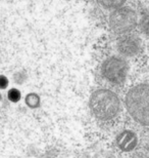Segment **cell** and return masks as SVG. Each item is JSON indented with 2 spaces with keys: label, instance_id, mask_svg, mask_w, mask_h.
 I'll return each mask as SVG.
<instances>
[{
  "label": "cell",
  "instance_id": "3",
  "mask_svg": "<svg viewBox=\"0 0 149 158\" xmlns=\"http://www.w3.org/2000/svg\"><path fill=\"white\" fill-rule=\"evenodd\" d=\"M138 23L136 12L130 7L122 6L109 15V27L116 34H127L134 30Z\"/></svg>",
  "mask_w": 149,
  "mask_h": 158
},
{
  "label": "cell",
  "instance_id": "5",
  "mask_svg": "<svg viewBox=\"0 0 149 158\" xmlns=\"http://www.w3.org/2000/svg\"><path fill=\"white\" fill-rule=\"evenodd\" d=\"M118 49L120 55L125 56H133L140 52V39L133 35H125L119 40Z\"/></svg>",
  "mask_w": 149,
  "mask_h": 158
},
{
  "label": "cell",
  "instance_id": "6",
  "mask_svg": "<svg viewBox=\"0 0 149 158\" xmlns=\"http://www.w3.org/2000/svg\"><path fill=\"white\" fill-rule=\"evenodd\" d=\"M119 147L124 151H131L137 145V137L130 131H124L116 139Z\"/></svg>",
  "mask_w": 149,
  "mask_h": 158
},
{
  "label": "cell",
  "instance_id": "9",
  "mask_svg": "<svg viewBox=\"0 0 149 158\" xmlns=\"http://www.w3.org/2000/svg\"><path fill=\"white\" fill-rule=\"evenodd\" d=\"M141 30L145 33H149V14L144 15L141 19Z\"/></svg>",
  "mask_w": 149,
  "mask_h": 158
},
{
  "label": "cell",
  "instance_id": "7",
  "mask_svg": "<svg viewBox=\"0 0 149 158\" xmlns=\"http://www.w3.org/2000/svg\"><path fill=\"white\" fill-rule=\"evenodd\" d=\"M126 1L127 0H97L99 5L108 10H115V9L122 7Z\"/></svg>",
  "mask_w": 149,
  "mask_h": 158
},
{
  "label": "cell",
  "instance_id": "10",
  "mask_svg": "<svg viewBox=\"0 0 149 158\" xmlns=\"http://www.w3.org/2000/svg\"><path fill=\"white\" fill-rule=\"evenodd\" d=\"M9 84V81L4 75H0V89H6Z\"/></svg>",
  "mask_w": 149,
  "mask_h": 158
},
{
  "label": "cell",
  "instance_id": "4",
  "mask_svg": "<svg viewBox=\"0 0 149 158\" xmlns=\"http://www.w3.org/2000/svg\"><path fill=\"white\" fill-rule=\"evenodd\" d=\"M128 64L120 56H110L103 62L101 72L106 80L113 84L123 83L128 74Z\"/></svg>",
  "mask_w": 149,
  "mask_h": 158
},
{
  "label": "cell",
  "instance_id": "11",
  "mask_svg": "<svg viewBox=\"0 0 149 158\" xmlns=\"http://www.w3.org/2000/svg\"><path fill=\"white\" fill-rule=\"evenodd\" d=\"M0 100H1V94H0Z\"/></svg>",
  "mask_w": 149,
  "mask_h": 158
},
{
  "label": "cell",
  "instance_id": "1",
  "mask_svg": "<svg viewBox=\"0 0 149 158\" xmlns=\"http://www.w3.org/2000/svg\"><path fill=\"white\" fill-rule=\"evenodd\" d=\"M126 107L138 123L149 126V83L132 87L126 96Z\"/></svg>",
  "mask_w": 149,
  "mask_h": 158
},
{
  "label": "cell",
  "instance_id": "2",
  "mask_svg": "<svg viewBox=\"0 0 149 158\" xmlns=\"http://www.w3.org/2000/svg\"><path fill=\"white\" fill-rule=\"evenodd\" d=\"M89 105L93 115L99 120L115 118L120 109L119 97L106 88L95 90L90 98Z\"/></svg>",
  "mask_w": 149,
  "mask_h": 158
},
{
  "label": "cell",
  "instance_id": "8",
  "mask_svg": "<svg viewBox=\"0 0 149 158\" xmlns=\"http://www.w3.org/2000/svg\"><path fill=\"white\" fill-rule=\"evenodd\" d=\"M22 98L21 91L18 89V88H11V89L8 90L7 93V99L10 101L11 103H18L20 102Z\"/></svg>",
  "mask_w": 149,
  "mask_h": 158
}]
</instances>
